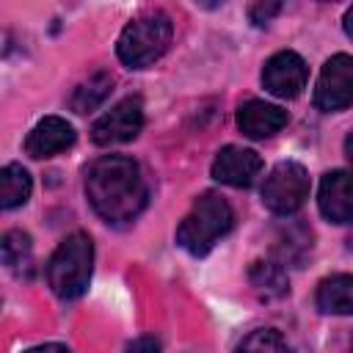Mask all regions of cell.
Returning a JSON list of instances; mask_svg holds the SVG:
<instances>
[{"label":"cell","instance_id":"8992f818","mask_svg":"<svg viewBox=\"0 0 353 353\" xmlns=\"http://www.w3.org/2000/svg\"><path fill=\"white\" fill-rule=\"evenodd\" d=\"M353 102V58L347 52H336L325 61L317 88H314V105L325 113L345 110Z\"/></svg>","mask_w":353,"mask_h":353},{"label":"cell","instance_id":"7a4b0ae2","mask_svg":"<svg viewBox=\"0 0 353 353\" xmlns=\"http://www.w3.org/2000/svg\"><path fill=\"white\" fill-rule=\"evenodd\" d=\"M234 223V212L229 207V201L212 190L201 193L190 212L182 218V223L176 226V243L193 254V256H204L218 237H223Z\"/></svg>","mask_w":353,"mask_h":353},{"label":"cell","instance_id":"3957f363","mask_svg":"<svg viewBox=\"0 0 353 353\" xmlns=\"http://www.w3.org/2000/svg\"><path fill=\"white\" fill-rule=\"evenodd\" d=\"M91 265H94V243L88 234L74 232L61 245L47 262V284L58 298H77L85 292L88 279H91Z\"/></svg>","mask_w":353,"mask_h":353},{"label":"cell","instance_id":"ac0fdd59","mask_svg":"<svg viewBox=\"0 0 353 353\" xmlns=\"http://www.w3.org/2000/svg\"><path fill=\"white\" fill-rule=\"evenodd\" d=\"M30 254V237L28 232H19V229H11V232H3L0 234V265H22Z\"/></svg>","mask_w":353,"mask_h":353},{"label":"cell","instance_id":"ba28073f","mask_svg":"<svg viewBox=\"0 0 353 353\" xmlns=\"http://www.w3.org/2000/svg\"><path fill=\"white\" fill-rule=\"evenodd\" d=\"M306 77H309L306 61L292 50H281V52L270 55L262 69V85L279 99L298 97L306 85Z\"/></svg>","mask_w":353,"mask_h":353},{"label":"cell","instance_id":"5b68a950","mask_svg":"<svg viewBox=\"0 0 353 353\" xmlns=\"http://www.w3.org/2000/svg\"><path fill=\"white\" fill-rule=\"evenodd\" d=\"M309 196V174L301 163L284 160L273 165L262 185V204L276 215H292Z\"/></svg>","mask_w":353,"mask_h":353},{"label":"cell","instance_id":"d6986e66","mask_svg":"<svg viewBox=\"0 0 353 353\" xmlns=\"http://www.w3.org/2000/svg\"><path fill=\"white\" fill-rule=\"evenodd\" d=\"M279 11H281L279 3H256V6H251V19H254L256 25H265V22H270V17L279 14Z\"/></svg>","mask_w":353,"mask_h":353},{"label":"cell","instance_id":"30bf717a","mask_svg":"<svg viewBox=\"0 0 353 353\" xmlns=\"http://www.w3.org/2000/svg\"><path fill=\"white\" fill-rule=\"evenodd\" d=\"M72 143H74V127L61 116H47L28 132L25 152L30 157L41 160V157H55V154L66 152Z\"/></svg>","mask_w":353,"mask_h":353},{"label":"cell","instance_id":"44dd1931","mask_svg":"<svg viewBox=\"0 0 353 353\" xmlns=\"http://www.w3.org/2000/svg\"><path fill=\"white\" fill-rule=\"evenodd\" d=\"M25 353H72L66 345H58V342H47V345H36V347H30V350H25Z\"/></svg>","mask_w":353,"mask_h":353},{"label":"cell","instance_id":"9c48e42d","mask_svg":"<svg viewBox=\"0 0 353 353\" xmlns=\"http://www.w3.org/2000/svg\"><path fill=\"white\" fill-rule=\"evenodd\" d=\"M262 171V157L245 146H223L212 160V176L232 188H248Z\"/></svg>","mask_w":353,"mask_h":353},{"label":"cell","instance_id":"277c9868","mask_svg":"<svg viewBox=\"0 0 353 353\" xmlns=\"http://www.w3.org/2000/svg\"><path fill=\"white\" fill-rule=\"evenodd\" d=\"M171 36H174L171 19L163 11H146L121 30L116 44L119 61L130 69H143L157 58H163V52L171 44Z\"/></svg>","mask_w":353,"mask_h":353},{"label":"cell","instance_id":"7c38bea8","mask_svg":"<svg viewBox=\"0 0 353 353\" xmlns=\"http://www.w3.org/2000/svg\"><path fill=\"white\" fill-rule=\"evenodd\" d=\"M287 124V110L265 99H248L237 110V127L248 138H270Z\"/></svg>","mask_w":353,"mask_h":353},{"label":"cell","instance_id":"6da1fadb","mask_svg":"<svg viewBox=\"0 0 353 353\" xmlns=\"http://www.w3.org/2000/svg\"><path fill=\"white\" fill-rule=\"evenodd\" d=\"M85 196L108 223H127L146 207L149 190L141 165L124 154H105L85 168Z\"/></svg>","mask_w":353,"mask_h":353},{"label":"cell","instance_id":"9a60e30c","mask_svg":"<svg viewBox=\"0 0 353 353\" xmlns=\"http://www.w3.org/2000/svg\"><path fill=\"white\" fill-rule=\"evenodd\" d=\"M113 91V77L108 72H97L91 74L85 83H80L74 88V97H72V110L74 113H91L97 110Z\"/></svg>","mask_w":353,"mask_h":353},{"label":"cell","instance_id":"4fadbf2b","mask_svg":"<svg viewBox=\"0 0 353 353\" xmlns=\"http://www.w3.org/2000/svg\"><path fill=\"white\" fill-rule=\"evenodd\" d=\"M317 309L325 314H350L353 309V279L347 273L323 279L317 287Z\"/></svg>","mask_w":353,"mask_h":353},{"label":"cell","instance_id":"ffe728a7","mask_svg":"<svg viewBox=\"0 0 353 353\" xmlns=\"http://www.w3.org/2000/svg\"><path fill=\"white\" fill-rule=\"evenodd\" d=\"M124 353H160V339L157 336H138L132 345H127Z\"/></svg>","mask_w":353,"mask_h":353},{"label":"cell","instance_id":"5bb4252c","mask_svg":"<svg viewBox=\"0 0 353 353\" xmlns=\"http://www.w3.org/2000/svg\"><path fill=\"white\" fill-rule=\"evenodd\" d=\"M30 190H33L30 174L22 165L11 163L0 168V212L22 207L30 199Z\"/></svg>","mask_w":353,"mask_h":353},{"label":"cell","instance_id":"2e32d148","mask_svg":"<svg viewBox=\"0 0 353 353\" xmlns=\"http://www.w3.org/2000/svg\"><path fill=\"white\" fill-rule=\"evenodd\" d=\"M237 353H295V350L287 345V339L279 331H273V328H256V331H251L240 342Z\"/></svg>","mask_w":353,"mask_h":353},{"label":"cell","instance_id":"52a82bcc","mask_svg":"<svg viewBox=\"0 0 353 353\" xmlns=\"http://www.w3.org/2000/svg\"><path fill=\"white\" fill-rule=\"evenodd\" d=\"M141 127H143V105L138 97H127L94 121L91 141L99 146L127 143L141 132Z\"/></svg>","mask_w":353,"mask_h":353},{"label":"cell","instance_id":"e0dca14e","mask_svg":"<svg viewBox=\"0 0 353 353\" xmlns=\"http://www.w3.org/2000/svg\"><path fill=\"white\" fill-rule=\"evenodd\" d=\"M251 284H254L262 295H268V298L287 292V276H284V270H281L279 265H273V262H256V265L251 268Z\"/></svg>","mask_w":353,"mask_h":353},{"label":"cell","instance_id":"8fae6325","mask_svg":"<svg viewBox=\"0 0 353 353\" xmlns=\"http://www.w3.org/2000/svg\"><path fill=\"white\" fill-rule=\"evenodd\" d=\"M323 218L334 223H347L353 218V199H350V174L345 168H336L323 176L320 196H317Z\"/></svg>","mask_w":353,"mask_h":353}]
</instances>
